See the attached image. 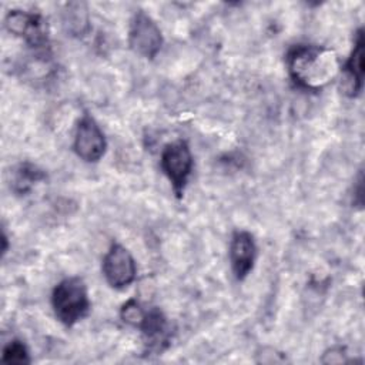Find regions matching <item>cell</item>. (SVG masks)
I'll list each match as a JSON object with an SVG mask.
<instances>
[{"mask_svg":"<svg viewBox=\"0 0 365 365\" xmlns=\"http://www.w3.org/2000/svg\"><path fill=\"white\" fill-rule=\"evenodd\" d=\"M285 63L292 81L314 91L334 81L341 71L339 58L334 50L312 44H297L289 48Z\"/></svg>","mask_w":365,"mask_h":365,"instance_id":"1","label":"cell"},{"mask_svg":"<svg viewBox=\"0 0 365 365\" xmlns=\"http://www.w3.org/2000/svg\"><path fill=\"white\" fill-rule=\"evenodd\" d=\"M51 305L57 319L66 327H73L90 311L87 285L80 277L64 278L53 289Z\"/></svg>","mask_w":365,"mask_h":365,"instance_id":"2","label":"cell"},{"mask_svg":"<svg viewBox=\"0 0 365 365\" xmlns=\"http://www.w3.org/2000/svg\"><path fill=\"white\" fill-rule=\"evenodd\" d=\"M161 168L170 180L173 190L178 198L184 192L188 178L192 171V154L185 140H177L161 153Z\"/></svg>","mask_w":365,"mask_h":365,"instance_id":"3","label":"cell"},{"mask_svg":"<svg viewBox=\"0 0 365 365\" xmlns=\"http://www.w3.org/2000/svg\"><path fill=\"white\" fill-rule=\"evenodd\" d=\"M6 27L34 50L44 53L48 48V26L40 14L10 10L6 16Z\"/></svg>","mask_w":365,"mask_h":365,"instance_id":"4","label":"cell"},{"mask_svg":"<svg viewBox=\"0 0 365 365\" xmlns=\"http://www.w3.org/2000/svg\"><path fill=\"white\" fill-rule=\"evenodd\" d=\"M128 44L140 56L154 58L163 46L161 30L143 10L137 11L130 23Z\"/></svg>","mask_w":365,"mask_h":365,"instance_id":"5","label":"cell"},{"mask_svg":"<svg viewBox=\"0 0 365 365\" xmlns=\"http://www.w3.org/2000/svg\"><path fill=\"white\" fill-rule=\"evenodd\" d=\"M103 275L110 287L123 289L128 287L137 274V267L130 251L118 242H113L103 258Z\"/></svg>","mask_w":365,"mask_h":365,"instance_id":"6","label":"cell"},{"mask_svg":"<svg viewBox=\"0 0 365 365\" xmlns=\"http://www.w3.org/2000/svg\"><path fill=\"white\" fill-rule=\"evenodd\" d=\"M106 137L96 123V120L84 114L77 127L74 134V151L76 154L87 161V163H97L106 153Z\"/></svg>","mask_w":365,"mask_h":365,"instance_id":"7","label":"cell"},{"mask_svg":"<svg viewBox=\"0 0 365 365\" xmlns=\"http://www.w3.org/2000/svg\"><path fill=\"white\" fill-rule=\"evenodd\" d=\"M257 257V245L252 234L240 230L232 234L230 242V262L238 281L244 279L252 269Z\"/></svg>","mask_w":365,"mask_h":365,"instance_id":"8","label":"cell"},{"mask_svg":"<svg viewBox=\"0 0 365 365\" xmlns=\"http://www.w3.org/2000/svg\"><path fill=\"white\" fill-rule=\"evenodd\" d=\"M342 71V83L341 88L349 97H355L362 90V78H364V34L362 30L358 31L354 50L346 60V63L341 67Z\"/></svg>","mask_w":365,"mask_h":365,"instance_id":"9","label":"cell"},{"mask_svg":"<svg viewBox=\"0 0 365 365\" xmlns=\"http://www.w3.org/2000/svg\"><path fill=\"white\" fill-rule=\"evenodd\" d=\"M138 329L141 331L145 344L150 348L161 349L163 344L168 341V322L163 311H160L158 308H151L145 311V317Z\"/></svg>","mask_w":365,"mask_h":365,"instance_id":"10","label":"cell"},{"mask_svg":"<svg viewBox=\"0 0 365 365\" xmlns=\"http://www.w3.org/2000/svg\"><path fill=\"white\" fill-rule=\"evenodd\" d=\"M44 178H46V174L37 165H34L31 163H21L13 171L11 185H13V190L16 192L24 194L36 182H38V181H41Z\"/></svg>","mask_w":365,"mask_h":365,"instance_id":"11","label":"cell"},{"mask_svg":"<svg viewBox=\"0 0 365 365\" xmlns=\"http://www.w3.org/2000/svg\"><path fill=\"white\" fill-rule=\"evenodd\" d=\"M1 361L6 364H29V351L21 341H10L3 349Z\"/></svg>","mask_w":365,"mask_h":365,"instance_id":"12","label":"cell"},{"mask_svg":"<svg viewBox=\"0 0 365 365\" xmlns=\"http://www.w3.org/2000/svg\"><path fill=\"white\" fill-rule=\"evenodd\" d=\"M121 319L131 325L138 328L145 317V311L143 309V307L135 301V299H128L123 307H121Z\"/></svg>","mask_w":365,"mask_h":365,"instance_id":"13","label":"cell"},{"mask_svg":"<svg viewBox=\"0 0 365 365\" xmlns=\"http://www.w3.org/2000/svg\"><path fill=\"white\" fill-rule=\"evenodd\" d=\"M81 7H83V4H78V3L67 4V10H66V19H64V24H67V26L70 27V30L81 31L78 26H81V24H87L86 10H83Z\"/></svg>","mask_w":365,"mask_h":365,"instance_id":"14","label":"cell"},{"mask_svg":"<svg viewBox=\"0 0 365 365\" xmlns=\"http://www.w3.org/2000/svg\"><path fill=\"white\" fill-rule=\"evenodd\" d=\"M1 242H3V254H4L6 250H7V237H6L4 232H3V237H1Z\"/></svg>","mask_w":365,"mask_h":365,"instance_id":"15","label":"cell"}]
</instances>
